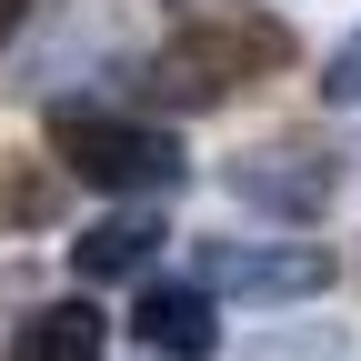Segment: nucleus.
Segmentation results:
<instances>
[{
	"label": "nucleus",
	"instance_id": "8",
	"mask_svg": "<svg viewBox=\"0 0 361 361\" xmlns=\"http://www.w3.org/2000/svg\"><path fill=\"white\" fill-rule=\"evenodd\" d=\"M322 90H331V101H361V30L341 40V51H331V71H322Z\"/></svg>",
	"mask_w": 361,
	"mask_h": 361
},
{
	"label": "nucleus",
	"instance_id": "6",
	"mask_svg": "<svg viewBox=\"0 0 361 361\" xmlns=\"http://www.w3.org/2000/svg\"><path fill=\"white\" fill-rule=\"evenodd\" d=\"M101 341H111V322L90 301H40V311H20L11 361H101Z\"/></svg>",
	"mask_w": 361,
	"mask_h": 361
},
{
	"label": "nucleus",
	"instance_id": "3",
	"mask_svg": "<svg viewBox=\"0 0 361 361\" xmlns=\"http://www.w3.org/2000/svg\"><path fill=\"white\" fill-rule=\"evenodd\" d=\"M331 281V251L311 241H201V291L211 301H311Z\"/></svg>",
	"mask_w": 361,
	"mask_h": 361
},
{
	"label": "nucleus",
	"instance_id": "2",
	"mask_svg": "<svg viewBox=\"0 0 361 361\" xmlns=\"http://www.w3.org/2000/svg\"><path fill=\"white\" fill-rule=\"evenodd\" d=\"M51 151L90 180V191H171V180H180V141H171V130L161 121H130V111H101V101H61L51 111Z\"/></svg>",
	"mask_w": 361,
	"mask_h": 361
},
{
	"label": "nucleus",
	"instance_id": "7",
	"mask_svg": "<svg viewBox=\"0 0 361 361\" xmlns=\"http://www.w3.org/2000/svg\"><path fill=\"white\" fill-rule=\"evenodd\" d=\"M151 251H161V221L151 211H111V221H90V231L71 241V271L80 281H130Z\"/></svg>",
	"mask_w": 361,
	"mask_h": 361
},
{
	"label": "nucleus",
	"instance_id": "1",
	"mask_svg": "<svg viewBox=\"0 0 361 361\" xmlns=\"http://www.w3.org/2000/svg\"><path fill=\"white\" fill-rule=\"evenodd\" d=\"M281 51H291L281 20H261V11H201V20H180L151 51V90L180 101V111H201V101H231L241 80H261Z\"/></svg>",
	"mask_w": 361,
	"mask_h": 361
},
{
	"label": "nucleus",
	"instance_id": "4",
	"mask_svg": "<svg viewBox=\"0 0 361 361\" xmlns=\"http://www.w3.org/2000/svg\"><path fill=\"white\" fill-rule=\"evenodd\" d=\"M130 331H141L161 361H211L221 351V322H211V291L201 281H151L130 301Z\"/></svg>",
	"mask_w": 361,
	"mask_h": 361
},
{
	"label": "nucleus",
	"instance_id": "5",
	"mask_svg": "<svg viewBox=\"0 0 361 361\" xmlns=\"http://www.w3.org/2000/svg\"><path fill=\"white\" fill-rule=\"evenodd\" d=\"M231 191H241L251 211H281V221L301 211V221H311V211L331 201V171H322V151H241V161H231Z\"/></svg>",
	"mask_w": 361,
	"mask_h": 361
},
{
	"label": "nucleus",
	"instance_id": "9",
	"mask_svg": "<svg viewBox=\"0 0 361 361\" xmlns=\"http://www.w3.org/2000/svg\"><path fill=\"white\" fill-rule=\"evenodd\" d=\"M20 20H30V0H0V40H11V30H20Z\"/></svg>",
	"mask_w": 361,
	"mask_h": 361
}]
</instances>
